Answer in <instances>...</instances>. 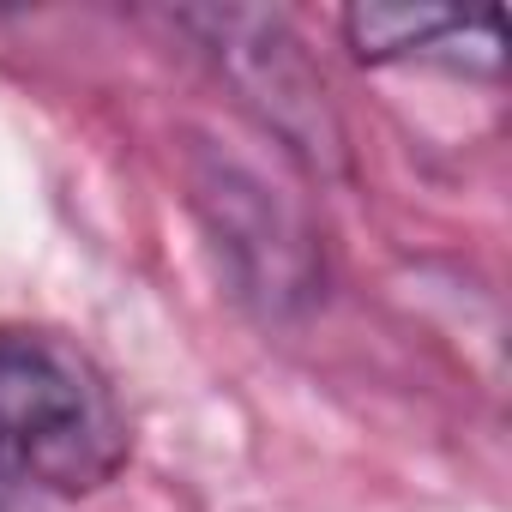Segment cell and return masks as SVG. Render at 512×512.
<instances>
[{
	"label": "cell",
	"mask_w": 512,
	"mask_h": 512,
	"mask_svg": "<svg viewBox=\"0 0 512 512\" xmlns=\"http://www.w3.org/2000/svg\"><path fill=\"white\" fill-rule=\"evenodd\" d=\"M127 464V416L103 368L55 332H0V476L97 494Z\"/></svg>",
	"instance_id": "6da1fadb"
},
{
	"label": "cell",
	"mask_w": 512,
	"mask_h": 512,
	"mask_svg": "<svg viewBox=\"0 0 512 512\" xmlns=\"http://www.w3.org/2000/svg\"><path fill=\"white\" fill-rule=\"evenodd\" d=\"M193 193H199V211L211 217V229L223 235V247L235 253L241 284L253 296L272 302V308L308 296V284H314V247L302 241V229L290 223V211H278L272 193L253 181L247 169L211 163L193 181Z\"/></svg>",
	"instance_id": "3957f363"
},
{
	"label": "cell",
	"mask_w": 512,
	"mask_h": 512,
	"mask_svg": "<svg viewBox=\"0 0 512 512\" xmlns=\"http://www.w3.org/2000/svg\"><path fill=\"white\" fill-rule=\"evenodd\" d=\"M181 25L205 31V43L229 67L235 91L266 115V127L290 151H302L314 163L344 157V133L332 121L326 85L314 79V67H308V55L284 19H272V13H187Z\"/></svg>",
	"instance_id": "7a4b0ae2"
},
{
	"label": "cell",
	"mask_w": 512,
	"mask_h": 512,
	"mask_svg": "<svg viewBox=\"0 0 512 512\" xmlns=\"http://www.w3.org/2000/svg\"><path fill=\"white\" fill-rule=\"evenodd\" d=\"M344 37L362 61H404V55H434L446 43L500 37V25L494 13H446V7H350Z\"/></svg>",
	"instance_id": "277c9868"
},
{
	"label": "cell",
	"mask_w": 512,
	"mask_h": 512,
	"mask_svg": "<svg viewBox=\"0 0 512 512\" xmlns=\"http://www.w3.org/2000/svg\"><path fill=\"white\" fill-rule=\"evenodd\" d=\"M0 512H43L31 494H25V482H13V476H0Z\"/></svg>",
	"instance_id": "5b68a950"
}]
</instances>
